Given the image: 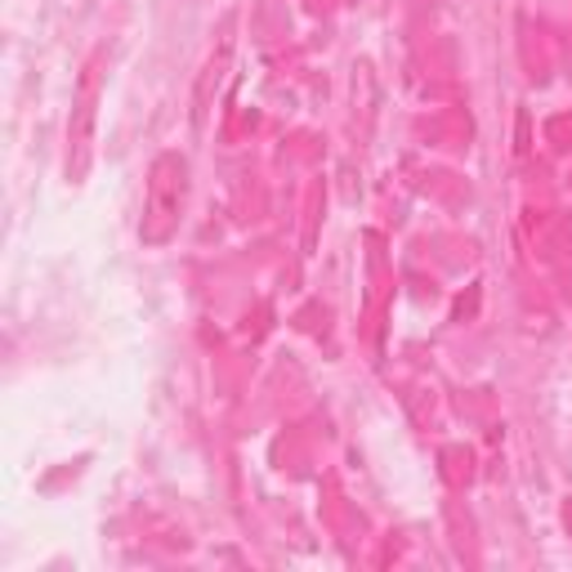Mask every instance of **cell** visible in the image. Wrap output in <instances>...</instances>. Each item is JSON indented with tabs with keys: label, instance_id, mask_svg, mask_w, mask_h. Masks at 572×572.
<instances>
[{
	"label": "cell",
	"instance_id": "cell-1",
	"mask_svg": "<svg viewBox=\"0 0 572 572\" xmlns=\"http://www.w3.org/2000/svg\"><path fill=\"white\" fill-rule=\"evenodd\" d=\"M184 206H188V157L162 153L148 170V193H143V224H139L143 246H166L184 224Z\"/></svg>",
	"mask_w": 572,
	"mask_h": 572
},
{
	"label": "cell",
	"instance_id": "cell-2",
	"mask_svg": "<svg viewBox=\"0 0 572 572\" xmlns=\"http://www.w3.org/2000/svg\"><path fill=\"white\" fill-rule=\"evenodd\" d=\"M103 81H108V50L99 45L90 54V63L81 67L77 81V99H72V117H67V179L81 184L95 157V125H99V103H103Z\"/></svg>",
	"mask_w": 572,
	"mask_h": 572
},
{
	"label": "cell",
	"instance_id": "cell-3",
	"mask_svg": "<svg viewBox=\"0 0 572 572\" xmlns=\"http://www.w3.org/2000/svg\"><path fill=\"white\" fill-rule=\"evenodd\" d=\"M233 19L224 23V36H220V50H215L210 58H206V67H201V77H197V86H193V103H188V121H193V130H206V117H210V108H215V95H220V86L229 81V67H233Z\"/></svg>",
	"mask_w": 572,
	"mask_h": 572
}]
</instances>
